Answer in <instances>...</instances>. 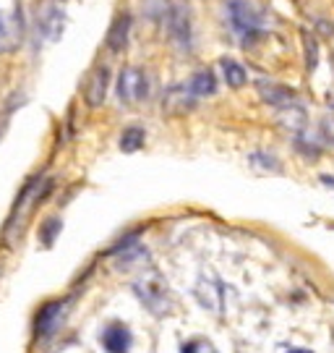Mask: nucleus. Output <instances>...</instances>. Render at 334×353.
Instances as JSON below:
<instances>
[{"label": "nucleus", "mask_w": 334, "mask_h": 353, "mask_svg": "<svg viewBox=\"0 0 334 353\" xmlns=\"http://www.w3.org/2000/svg\"><path fill=\"white\" fill-rule=\"evenodd\" d=\"M26 21L21 0H0V55L13 52L24 42Z\"/></svg>", "instance_id": "f257e3e1"}, {"label": "nucleus", "mask_w": 334, "mask_h": 353, "mask_svg": "<svg viewBox=\"0 0 334 353\" xmlns=\"http://www.w3.org/2000/svg\"><path fill=\"white\" fill-rule=\"evenodd\" d=\"M225 13H227V21H230V26H233V32H238V34L246 37V45L259 34L261 11L256 8V6H251L248 0H230L227 8H225Z\"/></svg>", "instance_id": "f03ea898"}, {"label": "nucleus", "mask_w": 334, "mask_h": 353, "mask_svg": "<svg viewBox=\"0 0 334 353\" xmlns=\"http://www.w3.org/2000/svg\"><path fill=\"white\" fill-rule=\"evenodd\" d=\"M136 296L144 301L147 309H152L154 314H165L170 309V293H167V283L157 275V272H147L144 278L136 280Z\"/></svg>", "instance_id": "7ed1b4c3"}, {"label": "nucleus", "mask_w": 334, "mask_h": 353, "mask_svg": "<svg viewBox=\"0 0 334 353\" xmlns=\"http://www.w3.org/2000/svg\"><path fill=\"white\" fill-rule=\"evenodd\" d=\"M152 92V84H149V76L141 71V68H134L128 65L121 71L118 76V97L125 105H136V102H144Z\"/></svg>", "instance_id": "20e7f679"}, {"label": "nucleus", "mask_w": 334, "mask_h": 353, "mask_svg": "<svg viewBox=\"0 0 334 353\" xmlns=\"http://www.w3.org/2000/svg\"><path fill=\"white\" fill-rule=\"evenodd\" d=\"M107 87H110V68L107 65H97L92 68L84 84V100L89 108H99L105 97H107Z\"/></svg>", "instance_id": "39448f33"}, {"label": "nucleus", "mask_w": 334, "mask_h": 353, "mask_svg": "<svg viewBox=\"0 0 334 353\" xmlns=\"http://www.w3.org/2000/svg\"><path fill=\"white\" fill-rule=\"evenodd\" d=\"M99 341H102V348L107 353H131V345H134L131 330L123 322H110L107 327L102 330Z\"/></svg>", "instance_id": "423d86ee"}, {"label": "nucleus", "mask_w": 334, "mask_h": 353, "mask_svg": "<svg viewBox=\"0 0 334 353\" xmlns=\"http://www.w3.org/2000/svg\"><path fill=\"white\" fill-rule=\"evenodd\" d=\"M63 314H65V301L45 303V306L37 312V316H34V332H37L39 338H48V335H52L55 330L61 327Z\"/></svg>", "instance_id": "0eeeda50"}, {"label": "nucleus", "mask_w": 334, "mask_h": 353, "mask_svg": "<svg viewBox=\"0 0 334 353\" xmlns=\"http://www.w3.org/2000/svg\"><path fill=\"white\" fill-rule=\"evenodd\" d=\"M167 32H170V37H173V42L178 45V48H191V16H188V11H183V8H173L170 11V16H167Z\"/></svg>", "instance_id": "6e6552de"}, {"label": "nucleus", "mask_w": 334, "mask_h": 353, "mask_svg": "<svg viewBox=\"0 0 334 353\" xmlns=\"http://www.w3.org/2000/svg\"><path fill=\"white\" fill-rule=\"evenodd\" d=\"M194 105H196V97L191 94V89L173 87V89H167V94H165V100H162V110L167 115H183V113H188Z\"/></svg>", "instance_id": "1a4fd4ad"}, {"label": "nucleus", "mask_w": 334, "mask_h": 353, "mask_svg": "<svg viewBox=\"0 0 334 353\" xmlns=\"http://www.w3.org/2000/svg\"><path fill=\"white\" fill-rule=\"evenodd\" d=\"M259 94L261 100L274 105V108H280V110L295 105L298 100V94L290 87H285V84H272V81H259Z\"/></svg>", "instance_id": "9d476101"}, {"label": "nucleus", "mask_w": 334, "mask_h": 353, "mask_svg": "<svg viewBox=\"0 0 334 353\" xmlns=\"http://www.w3.org/2000/svg\"><path fill=\"white\" fill-rule=\"evenodd\" d=\"M128 34H131V16L121 13L115 21H112L110 32H107V48L112 52H121L128 45Z\"/></svg>", "instance_id": "9b49d317"}, {"label": "nucleus", "mask_w": 334, "mask_h": 353, "mask_svg": "<svg viewBox=\"0 0 334 353\" xmlns=\"http://www.w3.org/2000/svg\"><path fill=\"white\" fill-rule=\"evenodd\" d=\"M222 293L225 290L217 280H207V278L198 280L196 296L204 306H209V309H214V312H220V309H222Z\"/></svg>", "instance_id": "f8f14e48"}, {"label": "nucleus", "mask_w": 334, "mask_h": 353, "mask_svg": "<svg viewBox=\"0 0 334 353\" xmlns=\"http://www.w3.org/2000/svg\"><path fill=\"white\" fill-rule=\"evenodd\" d=\"M188 89H191V94L194 97H209V94H214L217 92V79H214V74L211 71H198L191 81H188Z\"/></svg>", "instance_id": "ddd939ff"}, {"label": "nucleus", "mask_w": 334, "mask_h": 353, "mask_svg": "<svg viewBox=\"0 0 334 353\" xmlns=\"http://www.w3.org/2000/svg\"><path fill=\"white\" fill-rule=\"evenodd\" d=\"M222 74H225V81H227V87H243L248 81V74L246 68L240 63H236V61H230V58H222Z\"/></svg>", "instance_id": "4468645a"}, {"label": "nucleus", "mask_w": 334, "mask_h": 353, "mask_svg": "<svg viewBox=\"0 0 334 353\" xmlns=\"http://www.w3.org/2000/svg\"><path fill=\"white\" fill-rule=\"evenodd\" d=\"M63 21H65V16H63L61 8H50L45 13V19H42V32L48 34V39H58L63 32Z\"/></svg>", "instance_id": "2eb2a0df"}, {"label": "nucleus", "mask_w": 334, "mask_h": 353, "mask_svg": "<svg viewBox=\"0 0 334 353\" xmlns=\"http://www.w3.org/2000/svg\"><path fill=\"white\" fill-rule=\"evenodd\" d=\"M144 141H147V134H144V128L138 126H131L123 131V137H121V150L123 152H136L144 147Z\"/></svg>", "instance_id": "dca6fc26"}, {"label": "nucleus", "mask_w": 334, "mask_h": 353, "mask_svg": "<svg viewBox=\"0 0 334 353\" xmlns=\"http://www.w3.org/2000/svg\"><path fill=\"white\" fill-rule=\"evenodd\" d=\"M282 123L285 126H290L293 131H300V128L306 126V113L300 110V108H295V105H290V108H282Z\"/></svg>", "instance_id": "f3484780"}, {"label": "nucleus", "mask_w": 334, "mask_h": 353, "mask_svg": "<svg viewBox=\"0 0 334 353\" xmlns=\"http://www.w3.org/2000/svg\"><path fill=\"white\" fill-rule=\"evenodd\" d=\"M303 45H306V68L313 71L316 63H319V45H316V39L311 37L309 32H303Z\"/></svg>", "instance_id": "a211bd4d"}, {"label": "nucleus", "mask_w": 334, "mask_h": 353, "mask_svg": "<svg viewBox=\"0 0 334 353\" xmlns=\"http://www.w3.org/2000/svg\"><path fill=\"white\" fill-rule=\"evenodd\" d=\"M61 233V220H48L45 225H42V230H39V239H42V243L45 246H52V241H55V236Z\"/></svg>", "instance_id": "6ab92c4d"}, {"label": "nucleus", "mask_w": 334, "mask_h": 353, "mask_svg": "<svg viewBox=\"0 0 334 353\" xmlns=\"http://www.w3.org/2000/svg\"><path fill=\"white\" fill-rule=\"evenodd\" d=\"M180 353H217V351H214V345H211L209 341L194 338V341H188L180 345Z\"/></svg>", "instance_id": "aec40b11"}, {"label": "nucleus", "mask_w": 334, "mask_h": 353, "mask_svg": "<svg viewBox=\"0 0 334 353\" xmlns=\"http://www.w3.org/2000/svg\"><path fill=\"white\" fill-rule=\"evenodd\" d=\"M324 134H326V139L334 144V121H324Z\"/></svg>", "instance_id": "412c9836"}, {"label": "nucleus", "mask_w": 334, "mask_h": 353, "mask_svg": "<svg viewBox=\"0 0 334 353\" xmlns=\"http://www.w3.org/2000/svg\"><path fill=\"white\" fill-rule=\"evenodd\" d=\"M287 353H313V351H306V348H290Z\"/></svg>", "instance_id": "4be33fe9"}, {"label": "nucleus", "mask_w": 334, "mask_h": 353, "mask_svg": "<svg viewBox=\"0 0 334 353\" xmlns=\"http://www.w3.org/2000/svg\"><path fill=\"white\" fill-rule=\"evenodd\" d=\"M329 105L334 108V92H329Z\"/></svg>", "instance_id": "5701e85b"}, {"label": "nucleus", "mask_w": 334, "mask_h": 353, "mask_svg": "<svg viewBox=\"0 0 334 353\" xmlns=\"http://www.w3.org/2000/svg\"><path fill=\"white\" fill-rule=\"evenodd\" d=\"M332 63H334V55H332Z\"/></svg>", "instance_id": "b1692460"}]
</instances>
